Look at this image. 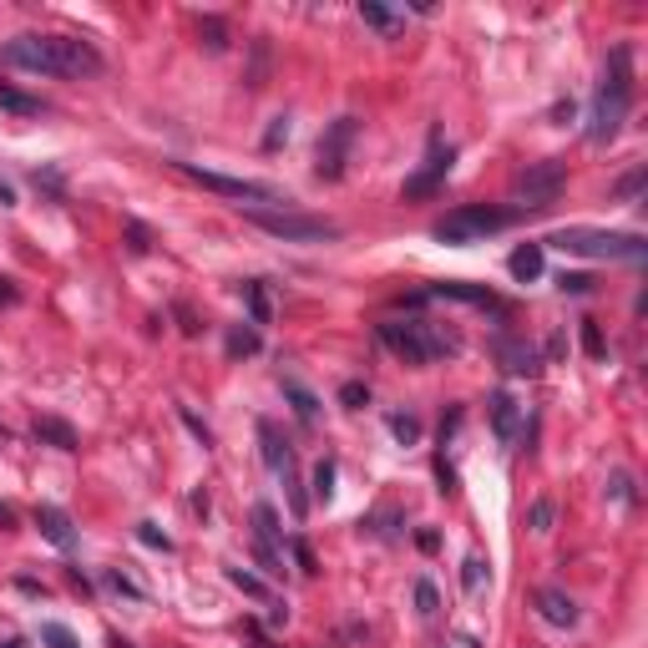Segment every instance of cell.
<instances>
[{"mask_svg":"<svg viewBox=\"0 0 648 648\" xmlns=\"http://www.w3.org/2000/svg\"><path fill=\"white\" fill-rule=\"evenodd\" d=\"M6 61L21 72H41V76H96L102 56L76 36H15L6 41Z\"/></svg>","mask_w":648,"mask_h":648,"instance_id":"cell-1","label":"cell"},{"mask_svg":"<svg viewBox=\"0 0 648 648\" xmlns=\"http://www.w3.org/2000/svg\"><path fill=\"white\" fill-rule=\"evenodd\" d=\"M628 102H634V61H628V51L618 46L608 56L598 102H593V127H588L593 143H613V137H618V127H624V117H628Z\"/></svg>","mask_w":648,"mask_h":648,"instance_id":"cell-2","label":"cell"},{"mask_svg":"<svg viewBox=\"0 0 648 648\" xmlns=\"http://www.w3.org/2000/svg\"><path fill=\"white\" fill-rule=\"evenodd\" d=\"M553 243L577 259H608V264H644L648 243L638 233H608V229H563Z\"/></svg>","mask_w":648,"mask_h":648,"instance_id":"cell-3","label":"cell"},{"mask_svg":"<svg viewBox=\"0 0 648 648\" xmlns=\"http://www.w3.org/2000/svg\"><path fill=\"white\" fill-rule=\"evenodd\" d=\"M380 339L396 349L400 360H410V365H431V360H441V355H451V349H457V339L441 335L431 320H385L380 324Z\"/></svg>","mask_w":648,"mask_h":648,"instance_id":"cell-4","label":"cell"},{"mask_svg":"<svg viewBox=\"0 0 648 648\" xmlns=\"http://www.w3.org/2000/svg\"><path fill=\"white\" fill-rule=\"evenodd\" d=\"M506 223H512V213H506V208L461 203V208H451V213L436 223V239H441V243H481V239H492V233H502Z\"/></svg>","mask_w":648,"mask_h":648,"instance_id":"cell-5","label":"cell"},{"mask_svg":"<svg viewBox=\"0 0 648 648\" xmlns=\"http://www.w3.org/2000/svg\"><path fill=\"white\" fill-rule=\"evenodd\" d=\"M567 182V168L557 163V157H547V163H532L522 178H516L512 198H516V213H542V208L557 203V192H563Z\"/></svg>","mask_w":648,"mask_h":648,"instance_id":"cell-6","label":"cell"},{"mask_svg":"<svg viewBox=\"0 0 648 648\" xmlns=\"http://www.w3.org/2000/svg\"><path fill=\"white\" fill-rule=\"evenodd\" d=\"M259 441H264V461H269V471H274L279 481H284V497H289V512L294 516H304L310 512V497H304V487H300V467H294V446L284 441V436L269 426V420H259Z\"/></svg>","mask_w":648,"mask_h":648,"instance_id":"cell-7","label":"cell"},{"mask_svg":"<svg viewBox=\"0 0 648 648\" xmlns=\"http://www.w3.org/2000/svg\"><path fill=\"white\" fill-rule=\"evenodd\" d=\"M173 173H182V178L203 182V188L223 192V198H239V203H289L284 188H274V182H249V178H223V173H208V168H192V163H173Z\"/></svg>","mask_w":648,"mask_h":648,"instance_id":"cell-8","label":"cell"},{"mask_svg":"<svg viewBox=\"0 0 648 648\" xmlns=\"http://www.w3.org/2000/svg\"><path fill=\"white\" fill-rule=\"evenodd\" d=\"M249 223H259L264 233L274 239H289V243H324L335 239V223H324V218H304V213H264V208H249Z\"/></svg>","mask_w":648,"mask_h":648,"instance_id":"cell-9","label":"cell"},{"mask_svg":"<svg viewBox=\"0 0 648 648\" xmlns=\"http://www.w3.org/2000/svg\"><path fill=\"white\" fill-rule=\"evenodd\" d=\"M279 516L274 506H253V547H259V563L269 577H284V542H279Z\"/></svg>","mask_w":648,"mask_h":648,"instance_id":"cell-10","label":"cell"},{"mask_svg":"<svg viewBox=\"0 0 648 648\" xmlns=\"http://www.w3.org/2000/svg\"><path fill=\"white\" fill-rule=\"evenodd\" d=\"M349 143H355V117H339L330 133L320 137V178H339L345 173V153H349Z\"/></svg>","mask_w":648,"mask_h":648,"instance_id":"cell-11","label":"cell"},{"mask_svg":"<svg viewBox=\"0 0 648 648\" xmlns=\"http://www.w3.org/2000/svg\"><path fill=\"white\" fill-rule=\"evenodd\" d=\"M36 527H41V537H46L51 547H61V553H72V547H76L72 516L61 512V506H36Z\"/></svg>","mask_w":648,"mask_h":648,"instance_id":"cell-12","label":"cell"},{"mask_svg":"<svg viewBox=\"0 0 648 648\" xmlns=\"http://www.w3.org/2000/svg\"><path fill=\"white\" fill-rule=\"evenodd\" d=\"M446 173H451V147H436V153L426 157V168H420L416 178L406 182V198H426V192H431L436 182L446 178Z\"/></svg>","mask_w":648,"mask_h":648,"instance_id":"cell-13","label":"cell"},{"mask_svg":"<svg viewBox=\"0 0 648 648\" xmlns=\"http://www.w3.org/2000/svg\"><path fill=\"white\" fill-rule=\"evenodd\" d=\"M537 613L547 618L553 628H573L577 624V603L567 598V593H557V588H542L537 593Z\"/></svg>","mask_w":648,"mask_h":648,"instance_id":"cell-14","label":"cell"},{"mask_svg":"<svg viewBox=\"0 0 648 648\" xmlns=\"http://www.w3.org/2000/svg\"><path fill=\"white\" fill-rule=\"evenodd\" d=\"M516 426H522V406H516L512 396H492V431H497V441H506L512 446L516 441Z\"/></svg>","mask_w":648,"mask_h":648,"instance_id":"cell-15","label":"cell"},{"mask_svg":"<svg viewBox=\"0 0 648 648\" xmlns=\"http://www.w3.org/2000/svg\"><path fill=\"white\" fill-rule=\"evenodd\" d=\"M431 294H441V300H467V304H481V310H502V300H497L492 289H477V284H457V279H446V284H436Z\"/></svg>","mask_w":648,"mask_h":648,"instance_id":"cell-16","label":"cell"},{"mask_svg":"<svg viewBox=\"0 0 648 648\" xmlns=\"http://www.w3.org/2000/svg\"><path fill=\"white\" fill-rule=\"evenodd\" d=\"M506 269H512L516 284H532V279L542 274V243H522V249L506 259Z\"/></svg>","mask_w":648,"mask_h":648,"instance_id":"cell-17","label":"cell"},{"mask_svg":"<svg viewBox=\"0 0 648 648\" xmlns=\"http://www.w3.org/2000/svg\"><path fill=\"white\" fill-rule=\"evenodd\" d=\"M284 396L294 400V410H300V420H304V426H314V416H320V400H314L300 380H284Z\"/></svg>","mask_w":648,"mask_h":648,"instance_id":"cell-18","label":"cell"},{"mask_svg":"<svg viewBox=\"0 0 648 648\" xmlns=\"http://www.w3.org/2000/svg\"><path fill=\"white\" fill-rule=\"evenodd\" d=\"M360 15H365V25H375V31H380V36H396L400 31V21L390 11H385V6H375V0H365L360 6Z\"/></svg>","mask_w":648,"mask_h":648,"instance_id":"cell-19","label":"cell"},{"mask_svg":"<svg viewBox=\"0 0 648 648\" xmlns=\"http://www.w3.org/2000/svg\"><path fill=\"white\" fill-rule=\"evenodd\" d=\"M36 436H46V441H56L61 451H76V436H72V426H61V420H36Z\"/></svg>","mask_w":648,"mask_h":648,"instance_id":"cell-20","label":"cell"},{"mask_svg":"<svg viewBox=\"0 0 648 648\" xmlns=\"http://www.w3.org/2000/svg\"><path fill=\"white\" fill-rule=\"evenodd\" d=\"M0 107L21 112V117H36L41 102H36V96H25V92H11V86H0Z\"/></svg>","mask_w":648,"mask_h":648,"instance_id":"cell-21","label":"cell"},{"mask_svg":"<svg viewBox=\"0 0 648 648\" xmlns=\"http://www.w3.org/2000/svg\"><path fill=\"white\" fill-rule=\"evenodd\" d=\"M41 644H46V648H82L66 624H41Z\"/></svg>","mask_w":648,"mask_h":648,"instance_id":"cell-22","label":"cell"},{"mask_svg":"<svg viewBox=\"0 0 648 648\" xmlns=\"http://www.w3.org/2000/svg\"><path fill=\"white\" fill-rule=\"evenodd\" d=\"M198 36H203V46H208V51H223V46H229V31H223V21H213V15H208V21L198 25Z\"/></svg>","mask_w":648,"mask_h":648,"instance_id":"cell-23","label":"cell"},{"mask_svg":"<svg viewBox=\"0 0 648 648\" xmlns=\"http://www.w3.org/2000/svg\"><path fill=\"white\" fill-rule=\"evenodd\" d=\"M330 492H335V461H320V467H314V497L330 502Z\"/></svg>","mask_w":648,"mask_h":648,"instance_id":"cell-24","label":"cell"},{"mask_svg":"<svg viewBox=\"0 0 648 648\" xmlns=\"http://www.w3.org/2000/svg\"><path fill=\"white\" fill-rule=\"evenodd\" d=\"M229 583H233V588H243V593H253V598H269L264 583H259L253 573H243V567H229Z\"/></svg>","mask_w":648,"mask_h":648,"instance_id":"cell-25","label":"cell"},{"mask_svg":"<svg viewBox=\"0 0 648 648\" xmlns=\"http://www.w3.org/2000/svg\"><path fill=\"white\" fill-rule=\"evenodd\" d=\"M249 310H253V324H269V300H264V284H249Z\"/></svg>","mask_w":648,"mask_h":648,"instance_id":"cell-26","label":"cell"},{"mask_svg":"<svg viewBox=\"0 0 648 648\" xmlns=\"http://www.w3.org/2000/svg\"><path fill=\"white\" fill-rule=\"evenodd\" d=\"M390 431H396V441H416V436H420V420L416 416H390Z\"/></svg>","mask_w":648,"mask_h":648,"instance_id":"cell-27","label":"cell"},{"mask_svg":"<svg viewBox=\"0 0 648 648\" xmlns=\"http://www.w3.org/2000/svg\"><path fill=\"white\" fill-rule=\"evenodd\" d=\"M259 349V335H249V330H233L229 335V355H253Z\"/></svg>","mask_w":648,"mask_h":648,"instance_id":"cell-28","label":"cell"},{"mask_svg":"<svg viewBox=\"0 0 648 648\" xmlns=\"http://www.w3.org/2000/svg\"><path fill=\"white\" fill-rule=\"evenodd\" d=\"M481 577H487V563H481V557H467V573H461L467 593H481Z\"/></svg>","mask_w":648,"mask_h":648,"instance_id":"cell-29","label":"cell"},{"mask_svg":"<svg viewBox=\"0 0 648 648\" xmlns=\"http://www.w3.org/2000/svg\"><path fill=\"white\" fill-rule=\"evenodd\" d=\"M137 537H143L147 547H163V553H168V547H173V537H168V532H157L153 522H143V527H137Z\"/></svg>","mask_w":648,"mask_h":648,"instance_id":"cell-30","label":"cell"},{"mask_svg":"<svg viewBox=\"0 0 648 648\" xmlns=\"http://www.w3.org/2000/svg\"><path fill=\"white\" fill-rule=\"evenodd\" d=\"M583 349H588L593 360L603 355V335H598V324H593V320H583Z\"/></svg>","mask_w":648,"mask_h":648,"instance_id":"cell-31","label":"cell"},{"mask_svg":"<svg viewBox=\"0 0 648 648\" xmlns=\"http://www.w3.org/2000/svg\"><path fill=\"white\" fill-rule=\"evenodd\" d=\"M339 400H345V406H360V400H370V390H365L360 380H349L345 390H339Z\"/></svg>","mask_w":648,"mask_h":648,"instance_id":"cell-32","label":"cell"},{"mask_svg":"<svg viewBox=\"0 0 648 648\" xmlns=\"http://www.w3.org/2000/svg\"><path fill=\"white\" fill-rule=\"evenodd\" d=\"M557 284H563L567 294H583V289H593V279H588V274H563Z\"/></svg>","mask_w":648,"mask_h":648,"instance_id":"cell-33","label":"cell"},{"mask_svg":"<svg viewBox=\"0 0 648 648\" xmlns=\"http://www.w3.org/2000/svg\"><path fill=\"white\" fill-rule=\"evenodd\" d=\"M416 603H420V613H436V588L431 583H420L416 588Z\"/></svg>","mask_w":648,"mask_h":648,"instance_id":"cell-34","label":"cell"},{"mask_svg":"<svg viewBox=\"0 0 648 648\" xmlns=\"http://www.w3.org/2000/svg\"><path fill=\"white\" fill-rule=\"evenodd\" d=\"M532 522H537V532H547V522H553V506L537 502V506H532Z\"/></svg>","mask_w":648,"mask_h":648,"instance_id":"cell-35","label":"cell"},{"mask_svg":"<svg viewBox=\"0 0 648 648\" xmlns=\"http://www.w3.org/2000/svg\"><path fill=\"white\" fill-rule=\"evenodd\" d=\"M294 557H300L304 573H314V557H310V547H304V542H294Z\"/></svg>","mask_w":648,"mask_h":648,"instance_id":"cell-36","label":"cell"},{"mask_svg":"<svg viewBox=\"0 0 648 648\" xmlns=\"http://www.w3.org/2000/svg\"><path fill=\"white\" fill-rule=\"evenodd\" d=\"M284 133H289V122H284V117H274V127H269V147H274Z\"/></svg>","mask_w":648,"mask_h":648,"instance_id":"cell-37","label":"cell"},{"mask_svg":"<svg viewBox=\"0 0 648 648\" xmlns=\"http://www.w3.org/2000/svg\"><path fill=\"white\" fill-rule=\"evenodd\" d=\"M0 304H15V284H11V279H0Z\"/></svg>","mask_w":648,"mask_h":648,"instance_id":"cell-38","label":"cell"},{"mask_svg":"<svg viewBox=\"0 0 648 648\" xmlns=\"http://www.w3.org/2000/svg\"><path fill=\"white\" fill-rule=\"evenodd\" d=\"M6 527H15V512H11L6 502H0V532H6Z\"/></svg>","mask_w":648,"mask_h":648,"instance_id":"cell-39","label":"cell"},{"mask_svg":"<svg viewBox=\"0 0 648 648\" xmlns=\"http://www.w3.org/2000/svg\"><path fill=\"white\" fill-rule=\"evenodd\" d=\"M451 648H477V644H471V638L461 634V638H451Z\"/></svg>","mask_w":648,"mask_h":648,"instance_id":"cell-40","label":"cell"},{"mask_svg":"<svg viewBox=\"0 0 648 648\" xmlns=\"http://www.w3.org/2000/svg\"><path fill=\"white\" fill-rule=\"evenodd\" d=\"M249 638H253V648H274L269 638H259V634H253V628H249Z\"/></svg>","mask_w":648,"mask_h":648,"instance_id":"cell-41","label":"cell"},{"mask_svg":"<svg viewBox=\"0 0 648 648\" xmlns=\"http://www.w3.org/2000/svg\"><path fill=\"white\" fill-rule=\"evenodd\" d=\"M112 648H133V644H122V638H117V644H112Z\"/></svg>","mask_w":648,"mask_h":648,"instance_id":"cell-42","label":"cell"}]
</instances>
